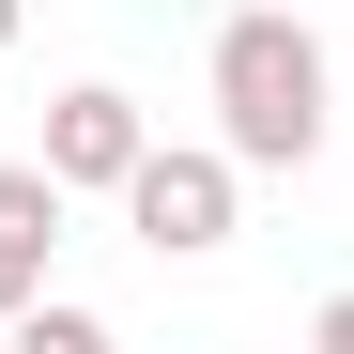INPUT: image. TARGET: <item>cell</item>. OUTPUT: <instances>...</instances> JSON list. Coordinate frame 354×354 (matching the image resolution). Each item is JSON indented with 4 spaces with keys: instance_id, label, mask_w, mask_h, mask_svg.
Returning <instances> with one entry per match:
<instances>
[{
    "instance_id": "obj_7",
    "label": "cell",
    "mask_w": 354,
    "mask_h": 354,
    "mask_svg": "<svg viewBox=\"0 0 354 354\" xmlns=\"http://www.w3.org/2000/svg\"><path fill=\"white\" fill-rule=\"evenodd\" d=\"M16 31H31V0H0V46H16Z\"/></svg>"
},
{
    "instance_id": "obj_1",
    "label": "cell",
    "mask_w": 354,
    "mask_h": 354,
    "mask_svg": "<svg viewBox=\"0 0 354 354\" xmlns=\"http://www.w3.org/2000/svg\"><path fill=\"white\" fill-rule=\"evenodd\" d=\"M201 93H216V139L247 154V169H308V154H324V124H339V62H324V31L292 16V0L216 16Z\"/></svg>"
},
{
    "instance_id": "obj_5",
    "label": "cell",
    "mask_w": 354,
    "mask_h": 354,
    "mask_svg": "<svg viewBox=\"0 0 354 354\" xmlns=\"http://www.w3.org/2000/svg\"><path fill=\"white\" fill-rule=\"evenodd\" d=\"M16 339H31V354H93V339H108V308H77V292H31V308H16Z\"/></svg>"
},
{
    "instance_id": "obj_3",
    "label": "cell",
    "mask_w": 354,
    "mask_h": 354,
    "mask_svg": "<svg viewBox=\"0 0 354 354\" xmlns=\"http://www.w3.org/2000/svg\"><path fill=\"white\" fill-rule=\"evenodd\" d=\"M154 154V108L124 93V77H77L62 108H46V169H62L77 201H124V169Z\"/></svg>"
},
{
    "instance_id": "obj_6",
    "label": "cell",
    "mask_w": 354,
    "mask_h": 354,
    "mask_svg": "<svg viewBox=\"0 0 354 354\" xmlns=\"http://www.w3.org/2000/svg\"><path fill=\"white\" fill-rule=\"evenodd\" d=\"M308 339H324V354H354V292H324V308H308Z\"/></svg>"
},
{
    "instance_id": "obj_2",
    "label": "cell",
    "mask_w": 354,
    "mask_h": 354,
    "mask_svg": "<svg viewBox=\"0 0 354 354\" xmlns=\"http://www.w3.org/2000/svg\"><path fill=\"white\" fill-rule=\"evenodd\" d=\"M124 231L154 262H216L231 231H247V154H231V139H154L124 169Z\"/></svg>"
},
{
    "instance_id": "obj_4",
    "label": "cell",
    "mask_w": 354,
    "mask_h": 354,
    "mask_svg": "<svg viewBox=\"0 0 354 354\" xmlns=\"http://www.w3.org/2000/svg\"><path fill=\"white\" fill-rule=\"evenodd\" d=\"M62 216H77V185L46 154H0V324L46 292V247H62Z\"/></svg>"
}]
</instances>
